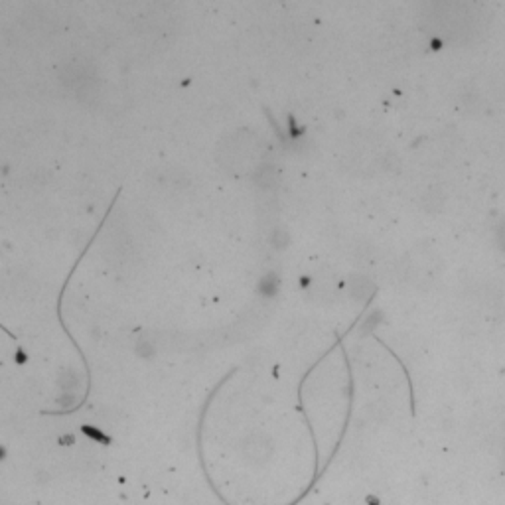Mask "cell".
<instances>
[{
    "label": "cell",
    "instance_id": "6da1fadb",
    "mask_svg": "<svg viewBox=\"0 0 505 505\" xmlns=\"http://www.w3.org/2000/svg\"><path fill=\"white\" fill-rule=\"evenodd\" d=\"M495 245L502 252H505V218L495 227Z\"/></svg>",
    "mask_w": 505,
    "mask_h": 505
}]
</instances>
